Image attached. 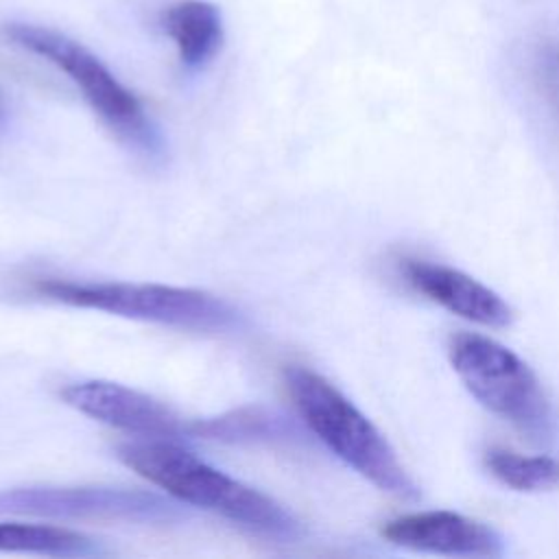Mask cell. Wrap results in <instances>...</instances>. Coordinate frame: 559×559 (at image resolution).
<instances>
[{
  "label": "cell",
  "mask_w": 559,
  "mask_h": 559,
  "mask_svg": "<svg viewBox=\"0 0 559 559\" xmlns=\"http://www.w3.org/2000/svg\"><path fill=\"white\" fill-rule=\"evenodd\" d=\"M0 552L44 555V557H87L98 555L92 537L41 522H0Z\"/></svg>",
  "instance_id": "11"
},
{
  "label": "cell",
  "mask_w": 559,
  "mask_h": 559,
  "mask_svg": "<svg viewBox=\"0 0 559 559\" xmlns=\"http://www.w3.org/2000/svg\"><path fill=\"white\" fill-rule=\"evenodd\" d=\"M404 282L428 301L485 328H507L513 321L511 306L476 277L441 262L421 258L400 260Z\"/></svg>",
  "instance_id": "9"
},
{
  "label": "cell",
  "mask_w": 559,
  "mask_h": 559,
  "mask_svg": "<svg viewBox=\"0 0 559 559\" xmlns=\"http://www.w3.org/2000/svg\"><path fill=\"white\" fill-rule=\"evenodd\" d=\"M59 397L81 415L133 435L135 439L179 441L192 435V421H183V417L164 402L120 382L79 380L66 384Z\"/></svg>",
  "instance_id": "7"
},
{
  "label": "cell",
  "mask_w": 559,
  "mask_h": 559,
  "mask_svg": "<svg viewBox=\"0 0 559 559\" xmlns=\"http://www.w3.org/2000/svg\"><path fill=\"white\" fill-rule=\"evenodd\" d=\"M116 456L168 496L212 511L251 533L290 542L299 537L297 518L271 496L240 483L170 439H129Z\"/></svg>",
  "instance_id": "1"
},
{
  "label": "cell",
  "mask_w": 559,
  "mask_h": 559,
  "mask_svg": "<svg viewBox=\"0 0 559 559\" xmlns=\"http://www.w3.org/2000/svg\"><path fill=\"white\" fill-rule=\"evenodd\" d=\"M0 513L52 520L166 522L175 507L162 496L127 487H13L0 491Z\"/></svg>",
  "instance_id": "6"
},
{
  "label": "cell",
  "mask_w": 559,
  "mask_h": 559,
  "mask_svg": "<svg viewBox=\"0 0 559 559\" xmlns=\"http://www.w3.org/2000/svg\"><path fill=\"white\" fill-rule=\"evenodd\" d=\"M284 386L308 430L347 467L380 491L400 498L419 493L389 439L328 378L290 365L284 369Z\"/></svg>",
  "instance_id": "2"
},
{
  "label": "cell",
  "mask_w": 559,
  "mask_h": 559,
  "mask_svg": "<svg viewBox=\"0 0 559 559\" xmlns=\"http://www.w3.org/2000/svg\"><path fill=\"white\" fill-rule=\"evenodd\" d=\"M483 465L491 478L513 491L539 493L559 487V461L546 454H522L491 445L483 454Z\"/></svg>",
  "instance_id": "12"
},
{
  "label": "cell",
  "mask_w": 559,
  "mask_h": 559,
  "mask_svg": "<svg viewBox=\"0 0 559 559\" xmlns=\"http://www.w3.org/2000/svg\"><path fill=\"white\" fill-rule=\"evenodd\" d=\"M382 537L400 548L445 557H500L498 531L454 511H417L397 515L382 526Z\"/></svg>",
  "instance_id": "8"
},
{
  "label": "cell",
  "mask_w": 559,
  "mask_h": 559,
  "mask_svg": "<svg viewBox=\"0 0 559 559\" xmlns=\"http://www.w3.org/2000/svg\"><path fill=\"white\" fill-rule=\"evenodd\" d=\"M33 293L70 308L98 310L177 330L221 334L240 328V312L231 304L199 288L157 282L41 277L33 282Z\"/></svg>",
  "instance_id": "4"
},
{
  "label": "cell",
  "mask_w": 559,
  "mask_h": 559,
  "mask_svg": "<svg viewBox=\"0 0 559 559\" xmlns=\"http://www.w3.org/2000/svg\"><path fill=\"white\" fill-rule=\"evenodd\" d=\"M159 26L188 70L205 68L225 39L221 9L207 0H175L159 13Z\"/></svg>",
  "instance_id": "10"
},
{
  "label": "cell",
  "mask_w": 559,
  "mask_h": 559,
  "mask_svg": "<svg viewBox=\"0 0 559 559\" xmlns=\"http://www.w3.org/2000/svg\"><path fill=\"white\" fill-rule=\"evenodd\" d=\"M528 76L531 85L550 114V118L559 124V39L542 37L533 44L528 55Z\"/></svg>",
  "instance_id": "13"
},
{
  "label": "cell",
  "mask_w": 559,
  "mask_h": 559,
  "mask_svg": "<svg viewBox=\"0 0 559 559\" xmlns=\"http://www.w3.org/2000/svg\"><path fill=\"white\" fill-rule=\"evenodd\" d=\"M4 120H7V103H4V96L0 92V127L4 124Z\"/></svg>",
  "instance_id": "14"
},
{
  "label": "cell",
  "mask_w": 559,
  "mask_h": 559,
  "mask_svg": "<svg viewBox=\"0 0 559 559\" xmlns=\"http://www.w3.org/2000/svg\"><path fill=\"white\" fill-rule=\"evenodd\" d=\"M2 37L48 61L81 92L90 109L131 153L157 159L164 140L142 100L87 46L55 28L31 22H7Z\"/></svg>",
  "instance_id": "3"
},
{
  "label": "cell",
  "mask_w": 559,
  "mask_h": 559,
  "mask_svg": "<svg viewBox=\"0 0 559 559\" xmlns=\"http://www.w3.org/2000/svg\"><path fill=\"white\" fill-rule=\"evenodd\" d=\"M448 356L463 386L489 413L533 441L552 437L550 400L537 373L515 352L489 336L459 332L450 338Z\"/></svg>",
  "instance_id": "5"
}]
</instances>
